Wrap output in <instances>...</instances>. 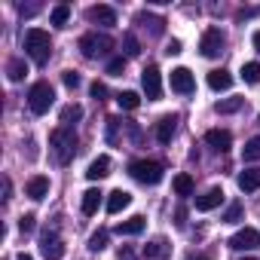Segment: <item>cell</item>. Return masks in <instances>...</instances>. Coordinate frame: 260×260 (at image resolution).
<instances>
[{
	"mask_svg": "<svg viewBox=\"0 0 260 260\" xmlns=\"http://www.w3.org/2000/svg\"><path fill=\"white\" fill-rule=\"evenodd\" d=\"M242 156L251 162V159H260V138H251L245 147H242Z\"/></svg>",
	"mask_w": 260,
	"mask_h": 260,
	"instance_id": "obj_31",
	"label": "cell"
},
{
	"mask_svg": "<svg viewBox=\"0 0 260 260\" xmlns=\"http://www.w3.org/2000/svg\"><path fill=\"white\" fill-rule=\"evenodd\" d=\"M49 147H52L55 159L61 166H68L74 159V153H77V135H74V128L71 125H58L55 132L49 135Z\"/></svg>",
	"mask_w": 260,
	"mask_h": 260,
	"instance_id": "obj_1",
	"label": "cell"
},
{
	"mask_svg": "<svg viewBox=\"0 0 260 260\" xmlns=\"http://www.w3.org/2000/svg\"><path fill=\"white\" fill-rule=\"evenodd\" d=\"M80 116H83V107H80V104H68V107L61 110V125H74Z\"/></svg>",
	"mask_w": 260,
	"mask_h": 260,
	"instance_id": "obj_29",
	"label": "cell"
},
{
	"mask_svg": "<svg viewBox=\"0 0 260 260\" xmlns=\"http://www.w3.org/2000/svg\"><path fill=\"white\" fill-rule=\"evenodd\" d=\"M104 245H107V230H98V233L89 236V248H92V251H101Z\"/></svg>",
	"mask_w": 260,
	"mask_h": 260,
	"instance_id": "obj_33",
	"label": "cell"
},
{
	"mask_svg": "<svg viewBox=\"0 0 260 260\" xmlns=\"http://www.w3.org/2000/svg\"><path fill=\"white\" fill-rule=\"evenodd\" d=\"M25 52L31 55L34 64H46V61H49V52H52V40H49V34L40 31V28L25 31Z\"/></svg>",
	"mask_w": 260,
	"mask_h": 260,
	"instance_id": "obj_2",
	"label": "cell"
},
{
	"mask_svg": "<svg viewBox=\"0 0 260 260\" xmlns=\"http://www.w3.org/2000/svg\"><path fill=\"white\" fill-rule=\"evenodd\" d=\"M89 92H92V98H98V101H101V98H104V95H107V86H104V83H98V80H95V83H92V86H89Z\"/></svg>",
	"mask_w": 260,
	"mask_h": 260,
	"instance_id": "obj_39",
	"label": "cell"
},
{
	"mask_svg": "<svg viewBox=\"0 0 260 260\" xmlns=\"http://www.w3.org/2000/svg\"><path fill=\"white\" fill-rule=\"evenodd\" d=\"M239 217H242V202H233V205L223 211V220H230V223H233V220H239Z\"/></svg>",
	"mask_w": 260,
	"mask_h": 260,
	"instance_id": "obj_37",
	"label": "cell"
},
{
	"mask_svg": "<svg viewBox=\"0 0 260 260\" xmlns=\"http://www.w3.org/2000/svg\"><path fill=\"white\" fill-rule=\"evenodd\" d=\"M223 46H226V37H223L220 28H208V31L202 34V40H199V52H202L205 58H217V55L223 52Z\"/></svg>",
	"mask_w": 260,
	"mask_h": 260,
	"instance_id": "obj_6",
	"label": "cell"
},
{
	"mask_svg": "<svg viewBox=\"0 0 260 260\" xmlns=\"http://www.w3.org/2000/svg\"><path fill=\"white\" fill-rule=\"evenodd\" d=\"M119 125H122V122H119L116 116H110V119H107V141H110V144H116V132H119Z\"/></svg>",
	"mask_w": 260,
	"mask_h": 260,
	"instance_id": "obj_35",
	"label": "cell"
},
{
	"mask_svg": "<svg viewBox=\"0 0 260 260\" xmlns=\"http://www.w3.org/2000/svg\"><path fill=\"white\" fill-rule=\"evenodd\" d=\"M25 74H28L25 58H10V64H7V77H10L13 83H19V80H25Z\"/></svg>",
	"mask_w": 260,
	"mask_h": 260,
	"instance_id": "obj_21",
	"label": "cell"
},
{
	"mask_svg": "<svg viewBox=\"0 0 260 260\" xmlns=\"http://www.w3.org/2000/svg\"><path fill=\"white\" fill-rule=\"evenodd\" d=\"M101 205V193L98 190H86L83 193V214H95Z\"/></svg>",
	"mask_w": 260,
	"mask_h": 260,
	"instance_id": "obj_23",
	"label": "cell"
},
{
	"mask_svg": "<svg viewBox=\"0 0 260 260\" xmlns=\"http://www.w3.org/2000/svg\"><path fill=\"white\" fill-rule=\"evenodd\" d=\"M172 135H175V116H162L156 122V138H159V144H169Z\"/></svg>",
	"mask_w": 260,
	"mask_h": 260,
	"instance_id": "obj_20",
	"label": "cell"
},
{
	"mask_svg": "<svg viewBox=\"0 0 260 260\" xmlns=\"http://www.w3.org/2000/svg\"><path fill=\"white\" fill-rule=\"evenodd\" d=\"M116 104H119L122 110H135V107L141 104V98H138V92H119V95H116Z\"/></svg>",
	"mask_w": 260,
	"mask_h": 260,
	"instance_id": "obj_24",
	"label": "cell"
},
{
	"mask_svg": "<svg viewBox=\"0 0 260 260\" xmlns=\"http://www.w3.org/2000/svg\"><path fill=\"white\" fill-rule=\"evenodd\" d=\"M166 251H169L166 239H153V242L144 248V257H147V260H162V257H166Z\"/></svg>",
	"mask_w": 260,
	"mask_h": 260,
	"instance_id": "obj_22",
	"label": "cell"
},
{
	"mask_svg": "<svg viewBox=\"0 0 260 260\" xmlns=\"http://www.w3.org/2000/svg\"><path fill=\"white\" fill-rule=\"evenodd\" d=\"M223 202V190L220 187H211L208 193H202L199 199H196V211H211V208H217Z\"/></svg>",
	"mask_w": 260,
	"mask_h": 260,
	"instance_id": "obj_13",
	"label": "cell"
},
{
	"mask_svg": "<svg viewBox=\"0 0 260 260\" xmlns=\"http://www.w3.org/2000/svg\"><path fill=\"white\" fill-rule=\"evenodd\" d=\"M25 193L31 196V199H46L49 196V178H43V175H34L31 181H28V187H25Z\"/></svg>",
	"mask_w": 260,
	"mask_h": 260,
	"instance_id": "obj_12",
	"label": "cell"
},
{
	"mask_svg": "<svg viewBox=\"0 0 260 260\" xmlns=\"http://www.w3.org/2000/svg\"><path fill=\"white\" fill-rule=\"evenodd\" d=\"M239 190H242V193L260 190V169H245V172L239 175Z\"/></svg>",
	"mask_w": 260,
	"mask_h": 260,
	"instance_id": "obj_17",
	"label": "cell"
},
{
	"mask_svg": "<svg viewBox=\"0 0 260 260\" xmlns=\"http://www.w3.org/2000/svg\"><path fill=\"white\" fill-rule=\"evenodd\" d=\"M52 101H55V89H52L46 80H40V83L31 86V92H28V107H31L37 116L46 113V110L52 107Z\"/></svg>",
	"mask_w": 260,
	"mask_h": 260,
	"instance_id": "obj_4",
	"label": "cell"
},
{
	"mask_svg": "<svg viewBox=\"0 0 260 260\" xmlns=\"http://www.w3.org/2000/svg\"><path fill=\"white\" fill-rule=\"evenodd\" d=\"M193 89H196L193 74H190L187 68H175V71H172V92H178V95H190Z\"/></svg>",
	"mask_w": 260,
	"mask_h": 260,
	"instance_id": "obj_10",
	"label": "cell"
},
{
	"mask_svg": "<svg viewBox=\"0 0 260 260\" xmlns=\"http://www.w3.org/2000/svg\"><path fill=\"white\" fill-rule=\"evenodd\" d=\"M175 223H178V226L187 223V208H178V211H175Z\"/></svg>",
	"mask_w": 260,
	"mask_h": 260,
	"instance_id": "obj_41",
	"label": "cell"
},
{
	"mask_svg": "<svg viewBox=\"0 0 260 260\" xmlns=\"http://www.w3.org/2000/svg\"><path fill=\"white\" fill-rule=\"evenodd\" d=\"M49 19H52V25L64 28V25H68V19H71V7H68V4H58V7L52 10V16H49Z\"/></svg>",
	"mask_w": 260,
	"mask_h": 260,
	"instance_id": "obj_27",
	"label": "cell"
},
{
	"mask_svg": "<svg viewBox=\"0 0 260 260\" xmlns=\"http://www.w3.org/2000/svg\"><path fill=\"white\" fill-rule=\"evenodd\" d=\"M128 175L135 181H141V184H159L162 181V166L153 162V159H135L128 166Z\"/></svg>",
	"mask_w": 260,
	"mask_h": 260,
	"instance_id": "obj_5",
	"label": "cell"
},
{
	"mask_svg": "<svg viewBox=\"0 0 260 260\" xmlns=\"http://www.w3.org/2000/svg\"><path fill=\"white\" fill-rule=\"evenodd\" d=\"M242 80H245V83H260V64H257V61L242 64Z\"/></svg>",
	"mask_w": 260,
	"mask_h": 260,
	"instance_id": "obj_30",
	"label": "cell"
},
{
	"mask_svg": "<svg viewBox=\"0 0 260 260\" xmlns=\"http://www.w3.org/2000/svg\"><path fill=\"white\" fill-rule=\"evenodd\" d=\"M122 46H125V55H128V58H135V55L141 52V46H138V37H135V34H125V37H122Z\"/></svg>",
	"mask_w": 260,
	"mask_h": 260,
	"instance_id": "obj_32",
	"label": "cell"
},
{
	"mask_svg": "<svg viewBox=\"0 0 260 260\" xmlns=\"http://www.w3.org/2000/svg\"><path fill=\"white\" fill-rule=\"evenodd\" d=\"M208 86H211L214 92H223V89H230V86H233V77H230V71H223V68H220V71H211V74H208Z\"/></svg>",
	"mask_w": 260,
	"mask_h": 260,
	"instance_id": "obj_19",
	"label": "cell"
},
{
	"mask_svg": "<svg viewBox=\"0 0 260 260\" xmlns=\"http://www.w3.org/2000/svg\"><path fill=\"white\" fill-rule=\"evenodd\" d=\"M205 144L214 147V150H220V153H226L233 147V135L223 132V128H208V132H205Z\"/></svg>",
	"mask_w": 260,
	"mask_h": 260,
	"instance_id": "obj_11",
	"label": "cell"
},
{
	"mask_svg": "<svg viewBox=\"0 0 260 260\" xmlns=\"http://www.w3.org/2000/svg\"><path fill=\"white\" fill-rule=\"evenodd\" d=\"M89 22H98V25H116V10L98 4V7L89 10Z\"/></svg>",
	"mask_w": 260,
	"mask_h": 260,
	"instance_id": "obj_14",
	"label": "cell"
},
{
	"mask_svg": "<svg viewBox=\"0 0 260 260\" xmlns=\"http://www.w3.org/2000/svg\"><path fill=\"white\" fill-rule=\"evenodd\" d=\"M16 260H34V257H31V254H25V251H22V254H19V257H16Z\"/></svg>",
	"mask_w": 260,
	"mask_h": 260,
	"instance_id": "obj_44",
	"label": "cell"
},
{
	"mask_svg": "<svg viewBox=\"0 0 260 260\" xmlns=\"http://www.w3.org/2000/svg\"><path fill=\"white\" fill-rule=\"evenodd\" d=\"M230 248H236V251H254V248H260V233L254 226H242L230 239Z\"/></svg>",
	"mask_w": 260,
	"mask_h": 260,
	"instance_id": "obj_8",
	"label": "cell"
},
{
	"mask_svg": "<svg viewBox=\"0 0 260 260\" xmlns=\"http://www.w3.org/2000/svg\"><path fill=\"white\" fill-rule=\"evenodd\" d=\"M187 260H211V257H187Z\"/></svg>",
	"mask_w": 260,
	"mask_h": 260,
	"instance_id": "obj_45",
	"label": "cell"
},
{
	"mask_svg": "<svg viewBox=\"0 0 260 260\" xmlns=\"http://www.w3.org/2000/svg\"><path fill=\"white\" fill-rule=\"evenodd\" d=\"M166 52H169V55H178V52H181V40H172V43H169V49H166Z\"/></svg>",
	"mask_w": 260,
	"mask_h": 260,
	"instance_id": "obj_42",
	"label": "cell"
},
{
	"mask_svg": "<svg viewBox=\"0 0 260 260\" xmlns=\"http://www.w3.org/2000/svg\"><path fill=\"white\" fill-rule=\"evenodd\" d=\"M128 202H132V193H125V190H113V193L107 196V211H110V214H119Z\"/></svg>",
	"mask_w": 260,
	"mask_h": 260,
	"instance_id": "obj_18",
	"label": "cell"
},
{
	"mask_svg": "<svg viewBox=\"0 0 260 260\" xmlns=\"http://www.w3.org/2000/svg\"><path fill=\"white\" fill-rule=\"evenodd\" d=\"M61 80H64V86H68V89H77V86H80V74H77V71H64V74H61Z\"/></svg>",
	"mask_w": 260,
	"mask_h": 260,
	"instance_id": "obj_38",
	"label": "cell"
},
{
	"mask_svg": "<svg viewBox=\"0 0 260 260\" xmlns=\"http://www.w3.org/2000/svg\"><path fill=\"white\" fill-rule=\"evenodd\" d=\"M107 175H110V156H98V159L89 162V172H86L89 181H101V178H107Z\"/></svg>",
	"mask_w": 260,
	"mask_h": 260,
	"instance_id": "obj_16",
	"label": "cell"
},
{
	"mask_svg": "<svg viewBox=\"0 0 260 260\" xmlns=\"http://www.w3.org/2000/svg\"><path fill=\"white\" fill-rule=\"evenodd\" d=\"M40 251H43L46 260H61V257H64V245H61V239H58L55 233H49V230L40 236Z\"/></svg>",
	"mask_w": 260,
	"mask_h": 260,
	"instance_id": "obj_9",
	"label": "cell"
},
{
	"mask_svg": "<svg viewBox=\"0 0 260 260\" xmlns=\"http://www.w3.org/2000/svg\"><path fill=\"white\" fill-rule=\"evenodd\" d=\"M251 40H254V49L260 52V31H254V37H251Z\"/></svg>",
	"mask_w": 260,
	"mask_h": 260,
	"instance_id": "obj_43",
	"label": "cell"
},
{
	"mask_svg": "<svg viewBox=\"0 0 260 260\" xmlns=\"http://www.w3.org/2000/svg\"><path fill=\"white\" fill-rule=\"evenodd\" d=\"M110 49H113V37L110 34H83L80 37V52L86 55V58H101V55H110Z\"/></svg>",
	"mask_w": 260,
	"mask_h": 260,
	"instance_id": "obj_3",
	"label": "cell"
},
{
	"mask_svg": "<svg viewBox=\"0 0 260 260\" xmlns=\"http://www.w3.org/2000/svg\"><path fill=\"white\" fill-rule=\"evenodd\" d=\"M19 13H22V16H28V19H31V16H37V13H40V4H28V7H25V4H22V7H19Z\"/></svg>",
	"mask_w": 260,
	"mask_h": 260,
	"instance_id": "obj_40",
	"label": "cell"
},
{
	"mask_svg": "<svg viewBox=\"0 0 260 260\" xmlns=\"http://www.w3.org/2000/svg\"><path fill=\"white\" fill-rule=\"evenodd\" d=\"M242 260H257V257H242Z\"/></svg>",
	"mask_w": 260,
	"mask_h": 260,
	"instance_id": "obj_46",
	"label": "cell"
},
{
	"mask_svg": "<svg viewBox=\"0 0 260 260\" xmlns=\"http://www.w3.org/2000/svg\"><path fill=\"white\" fill-rule=\"evenodd\" d=\"M141 86H144V95H147L150 101H159V98H162V77H159V68H156V64H147V68H144Z\"/></svg>",
	"mask_w": 260,
	"mask_h": 260,
	"instance_id": "obj_7",
	"label": "cell"
},
{
	"mask_svg": "<svg viewBox=\"0 0 260 260\" xmlns=\"http://www.w3.org/2000/svg\"><path fill=\"white\" fill-rule=\"evenodd\" d=\"M138 25H144V28L150 25V34H162V25H166V22H162V19H156V16L138 13Z\"/></svg>",
	"mask_w": 260,
	"mask_h": 260,
	"instance_id": "obj_28",
	"label": "cell"
},
{
	"mask_svg": "<svg viewBox=\"0 0 260 260\" xmlns=\"http://www.w3.org/2000/svg\"><path fill=\"white\" fill-rule=\"evenodd\" d=\"M144 226H147V220H144L141 214H135V217L116 223V233H119V236H138V233H144Z\"/></svg>",
	"mask_w": 260,
	"mask_h": 260,
	"instance_id": "obj_15",
	"label": "cell"
},
{
	"mask_svg": "<svg viewBox=\"0 0 260 260\" xmlns=\"http://www.w3.org/2000/svg\"><path fill=\"white\" fill-rule=\"evenodd\" d=\"M172 187H175L178 196H190V193H193V178H190V175H178V178L172 181Z\"/></svg>",
	"mask_w": 260,
	"mask_h": 260,
	"instance_id": "obj_26",
	"label": "cell"
},
{
	"mask_svg": "<svg viewBox=\"0 0 260 260\" xmlns=\"http://www.w3.org/2000/svg\"><path fill=\"white\" fill-rule=\"evenodd\" d=\"M122 71H125V58H110V61H107V74L119 77Z\"/></svg>",
	"mask_w": 260,
	"mask_h": 260,
	"instance_id": "obj_36",
	"label": "cell"
},
{
	"mask_svg": "<svg viewBox=\"0 0 260 260\" xmlns=\"http://www.w3.org/2000/svg\"><path fill=\"white\" fill-rule=\"evenodd\" d=\"M34 226H37V217L34 214H22L19 217V230L22 233H34Z\"/></svg>",
	"mask_w": 260,
	"mask_h": 260,
	"instance_id": "obj_34",
	"label": "cell"
},
{
	"mask_svg": "<svg viewBox=\"0 0 260 260\" xmlns=\"http://www.w3.org/2000/svg\"><path fill=\"white\" fill-rule=\"evenodd\" d=\"M242 104H245V98H223L214 104V110L217 113H236V110H242Z\"/></svg>",
	"mask_w": 260,
	"mask_h": 260,
	"instance_id": "obj_25",
	"label": "cell"
}]
</instances>
